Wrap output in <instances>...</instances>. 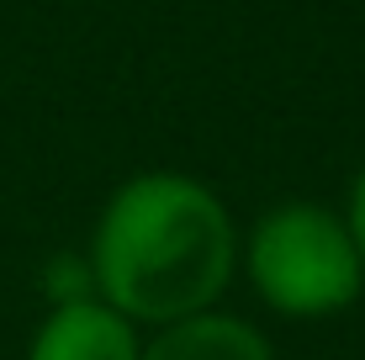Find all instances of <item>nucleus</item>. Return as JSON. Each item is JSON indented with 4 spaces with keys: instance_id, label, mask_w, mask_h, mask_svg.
<instances>
[{
    "instance_id": "obj_1",
    "label": "nucleus",
    "mask_w": 365,
    "mask_h": 360,
    "mask_svg": "<svg viewBox=\"0 0 365 360\" xmlns=\"http://www.w3.org/2000/svg\"><path fill=\"white\" fill-rule=\"evenodd\" d=\"M238 222L207 180L138 170L106 196L91 228V281L138 329L207 313L238 276Z\"/></svg>"
},
{
    "instance_id": "obj_5",
    "label": "nucleus",
    "mask_w": 365,
    "mask_h": 360,
    "mask_svg": "<svg viewBox=\"0 0 365 360\" xmlns=\"http://www.w3.org/2000/svg\"><path fill=\"white\" fill-rule=\"evenodd\" d=\"M344 222H349V233H355V244H360V259H365V165H360V175L349 180V196H344Z\"/></svg>"
},
{
    "instance_id": "obj_3",
    "label": "nucleus",
    "mask_w": 365,
    "mask_h": 360,
    "mask_svg": "<svg viewBox=\"0 0 365 360\" xmlns=\"http://www.w3.org/2000/svg\"><path fill=\"white\" fill-rule=\"evenodd\" d=\"M27 360H143V329L101 297H69L32 329Z\"/></svg>"
},
{
    "instance_id": "obj_2",
    "label": "nucleus",
    "mask_w": 365,
    "mask_h": 360,
    "mask_svg": "<svg viewBox=\"0 0 365 360\" xmlns=\"http://www.w3.org/2000/svg\"><path fill=\"white\" fill-rule=\"evenodd\" d=\"M238 270L270 313L292 324L339 318L365 292V259L344 212L323 202H275L249 222Z\"/></svg>"
},
{
    "instance_id": "obj_4",
    "label": "nucleus",
    "mask_w": 365,
    "mask_h": 360,
    "mask_svg": "<svg viewBox=\"0 0 365 360\" xmlns=\"http://www.w3.org/2000/svg\"><path fill=\"white\" fill-rule=\"evenodd\" d=\"M143 360H275V344L249 318L207 307L143 334Z\"/></svg>"
}]
</instances>
